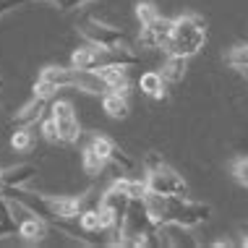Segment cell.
<instances>
[{"mask_svg": "<svg viewBox=\"0 0 248 248\" xmlns=\"http://www.w3.org/2000/svg\"><path fill=\"white\" fill-rule=\"evenodd\" d=\"M146 212L154 225H183L196 230L204 222H209L212 206L204 201H193L188 196H162V193H146L144 196Z\"/></svg>", "mask_w": 248, "mask_h": 248, "instance_id": "cell-1", "label": "cell"}, {"mask_svg": "<svg viewBox=\"0 0 248 248\" xmlns=\"http://www.w3.org/2000/svg\"><path fill=\"white\" fill-rule=\"evenodd\" d=\"M206 45V21L199 13H180L172 18V31L165 45V55H178V58H193L204 50Z\"/></svg>", "mask_w": 248, "mask_h": 248, "instance_id": "cell-2", "label": "cell"}, {"mask_svg": "<svg viewBox=\"0 0 248 248\" xmlns=\"http://www.w3.org/2000/svg\"><path fill=\"white\" fill-rule=\"evenodd\" d=\"M144 180L146 188L152 193H162V196H188V183L175 167H170L162 157L157 154H146L144 159Z\"/></svg>", "mask_w": 248, "mask_h": 248, "instance_id": "cell-3", "label": "cell"}, {"mask_svg": "<svg viewBox=\"0 0 248 248\" xmlns=\"http://www.w3.org/2000/svg\"><path fill=\"white\" fill-rule=\"evenodd\" d=\"M136 16H139V24H141L139 45L146 50H165L170 31H172V18H165L157 11V5L149 3V0L136 3Z\"/></svg>", "mask_w": 248, "mask_h": 248, "instance_id": "cell-4", "label": "cell"}, {"mask_svg": "<svg viewBox=\"0 0 248 248\" xmlns=\"http://www.w3.org/2000/svg\"><path fill=\"white\" fill-rule=\"evenodd\" d=\"M78 34L84 37V42H92L97 47H102L107 52H120V55H136L133 52V45L128 34L123 29L112 24H102L97 18H86V21L78 24Z\"/></svg>", "mask_w": 248, "mask_h": 248, "instance_id": "cell-5", "label": "cell"}, {"mask_svg": "<svg viewBox=\"0 0 248 248\" xmlns=\"http://www.w3.org/2000/svg\"><path fill=\"white\" fill-rule=\"evenodd\" d=\"M131 204H133V199H131V191H128V178L112 180V183L102 191L99 206H102V209L110 214V219H112V235H120V230H123V225H125V217H128Z\"/></svg>", "mask_w": 248, "mask_h": 248, "instance_id": "cell-6", "label": "cell"}, {"mask_svg": "<svg viewBox=\"0 0 248 248\" xmlns=\"http://www.w3.org/2000/svg\"><path fill=\"white\" fill-rule=\"evenodd\" d=\"M115 149H118V144L112 141L110 136L94 133V136L84 144V149H81V167H84V172H89V175H99V172L112 162Z\"/></svg>", "mask_w": 248, "mask_h": 248, "instance_id": "cell-7", "label": "cell"}, {"mask_svg": "<svg viewBox=\"0 0 248 248\" xmlns=\"http://www.w3.org/2000/svg\"><path fill=\"white\" fill-rule=\"evenodd\" d=\"M50 115L55 120L58 125V136H60V144H78V139H81V123H78V115L76 110H73V105L68 99H55V102L50 105Z\"/></svg>", "mask_w": 248, "mask_h": 248, "instance_id": "cell-8", "label": "cell"}, {"mask_svg": "<svg viewBox=\"0 0 248 248\" xmlns=\"http://www.w3.org/2000/svg\"><path fill=\"white\" fill-rule=\"evenodd\" d=\"M128 68H131V65L123 63V60H107V63H102L94 71L105 78V84L110 86L112 92H123V94H128V89H131Z\"/></svg>", "mask_w": 248, "mask_h": 248, "instance_id": "cell-9", "label": "cell"}, {"mask_svg": "<svg viewBox=\"0 0 248 248\" xmlns=\"http://www.w3.org/2000/svg\"><path fill=\"white\" fill-rule=\"evenodd\" d=\"M47 105H50V99H42V97L34 94L29 102H24V105L11 115V125H13V128H31V125H37L39 120L45 118Z\"/></svg>", "mask_w": 248, "mask_h": 248, "instance_id": "cell-10", "label": "cell"}, {"mask_svg": "<svg viewBox=\"0 0 248 248\" xmlns=\"http://www.w3.org/2000/svg\"><path fill=\"white\" fill-rule=\"evenodd\" d=\"M37 178V165L31 162H21V165H13L3 170V183L0 188L3 191H13V188H29Z\"/></svg>", "mask_w": 248, "mask_h": 248, "instance_id": "cell-11", "label": "cell"}, {"mask_svg": "<svg viewBox=\"0 0 248 248\" xmlns=\"http://www.w3.org/2000/svg\"><path fill=\"white\" fill-rule=\"evenodd\" d=\"M157 240L159 246H167V248H193L199 246V240L191 235V227H183V225H159L157 227Z\"/></svg>", "mask_w": 248, "mask_h": 248, "instance_id": "cell-12", "label": "cell"}, {"mask_svg": "<svg viewBox=\"0 0 248 248\" xmlns=\"http://www.w3.org/2000/svg\"><path fill=\"white\" fill-rule=\"evenodd\" d=\"M139 89L152 99H165L167 97V81L159 71H144L139 76Z\"/></svg>", "mask_w": 248, "mask_h": 248, "instance_id": "cell-13", "label": "cell"}, {"mask_svg": "<svg viewBox=\"0 0 248 248\" xmlns=\"http://www.w3.org/2000/svg\"><path fill=\"white\" fill-rule=\"evenodd\" d=\"M102 110L112 120H123L128 115V94H123V92H107L102 97Z\"/></svg>", "mask_w": 248, "mask_h": 248, "instance_id": "cell-14", "label": "cell"}, {"mask_svg": "<svg viewBox=\"0 0 248 248\" xmlns=\"http://www.w3.org/2000/svg\"><path fill=\"white\" fill-rule=\"evenodd\" d=\"M16 235H18V225L11 212V199L0 188V238H16Z\"/></svg>", "mask_w": 248, "mask_h": 248, "instance_id": "cell-15", "label": "cell"}, {"mask_svg": "<svg viewBox=\"0 0 248 248\" xmlns=\"http://www.w3.org/2000/svg\"><path fill=\"white\" fill-rule=\"evenodd\" d=\"M186 68H188V58H178V55H167L162 60V76L167 84H180L186 76Z\"/></svg>", "mask_w": 248, "mask_h": 248, "instance_id": "cell-16", "label": "cell"}, {"mask_svg": "<svg viewBox=\"0 0 248 248\" xmlns=\"http://www.w3.org/2000/svg\"><path fill=\"white\" fill-rule=\"evenodd\" d=\"M34 146V133L29 128H16L11 133V149L13 152H31Z\"/></svg>", "mask_w": 248, "mask_h": 248, "instance_id": "cell-17", "label": "cell"}, {"mask_svg": "<svg viewBox=\"0 0 248 248\" xmlns=\"http://www.w3.org/2000/svg\"><path fill=\"white\" fill-rule=\"evenodd\" d=\"M89 3H94V0H29V5H52L58 11H76Z\"/></svg>", "mask_w": 248, "mask_h": 248, "instance_id": "cell-18", "label": "cell"}, {"mask_svg": "<svg viewBox=\"0 0 248 248\" xmlns=\"http://www.w3.org/2000/svg\"><path fill=\"white\" fill-rule=\"evenodd\" d=\"M227 65L230 68H238V65H248V42H238V45H232L230 50H227Z\"/></svg>", "mask_w": 248, "mask_h": 248, "instance_id": "cell-19", "label": "cell"}, {"mask_svg": "<svg viewBox=\"0 0 248 248\" xmlns=\"http://www.w3.org/2000/svg\"><path fill=\"white\" fill-rule=\"evenodd\" d=\"M230 175L235 178L238 186L248 188V157H232V162H230Z\"/></svg>", "mask_w": 248, "mask_h": 248, "instance_id": "cell-20", "label": "cell"}, {"mask_svg": "<svg viewBox=\"0 0 248 248\" xmlns=\"http://www.w3.org/2000/svg\"><path fill=\"white\" fill-rule=\"evenodd\" d=\"M39 128H42V136L47 139L50 144H60L58 125H55V120H52V115H47V118H42V120H39Z\"/></svg>", "mask_w": 248, "mask_h": 248, "instance_id": "cell-21", "label": "cell"}, {"mask_svg": "<svg viewBox=\"0 0 248 248\" xmlns=\"http://www.w3.org/2000/svg\"><path fill=\"white\" fill-rule=\"evenodd\" d=\"M110 165H115L120 172H131V170H133V159H131L123 149H120V146L115 149V154H112V162H110Z\"/></svg>", "mask_w": 248, "mask_h": 248, "instance_id": "cell-22", "label": "cell"}, {"mask_svg": "<svg viewBox=\"0 0 248 248\" xmlns=\"http://www.w3.org/2000/svg\"><path fill=\"white\" fill-rule=\"evenodd\" d=\"M34 94L37 97H42V99H52L58 94V89L52 84H47V81H42V78H37V84H34Z\"/></svg>", "mask_w": 248, "mask_h": 248, "instance_id": "cell-23", "label": "cell"}, {"mask_svg": "<svg viewBox=\"0 0 248 248\" xmlns=\"http://www.w3.org/2000/svg\"><path fill=\"white\" fill-rule=\"evenodd\" d=\"M238 246L248 248V227H243V230H240V240H238Z\"/></svg>", "mask_w": 248, "mask_h": 248, "instance_id": "cell-24", "label": "cell"}, {"mask_svg": "<svg viewBox=\"0 0 248 248\" xmlns=\"http://www.w3.org/2000/svg\"><path fill=\"white\" fill-rule=\"evenodd\" d=\"M238 73H240V76H243L246 78V81H248V65H238V68H235Z\"/></svg>", "mask_w": 248, "mask_h": 248, "instance_id": "cell-25", "label": "cell"}, {"mask_svg": "<svg viewBox=\"0 0 248 248\" xmlns=\"http://www.w3.org/2000/svg\"><path fill=\"white\" fill-rule=\"evenodd\" d=\"M214 246L222 248V246H235V243H232V240H214Z\"/></svg>", "mask_w": 248, "mask_h": 248, "instance_id": "cell-26", "label": "cell"}, {"mask_svg": "<svg viewBox=\"0 0 248 248\" xmlns=\"http://www.w3.org/2000/svg\"><path fill=\"white\" fill-rule=\"evenodd\" d=\"M0 183H3V167H0Z\"/></svg>", "mask_w": 248, "mask_h": 248, "instance_id": "cell-27", "label": "cell"}, {"mask_svg": "<svg viewBox=\"0 0 248 248\" xmlns=\"http://www.w3.org/2000/svg\"><path fill=\"white\" fill-rule=\"evenodd\" d=\"M0 86H3V78H0Z\"/></svg>", "mask_w": 248, "mask_h": 248, "instance_id": "cell-28", "label": "cell"}]
</instances>
